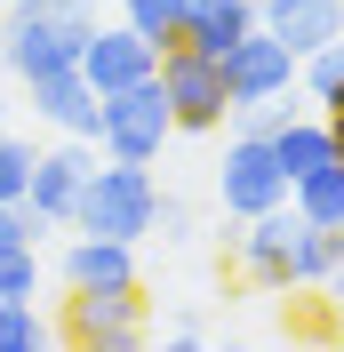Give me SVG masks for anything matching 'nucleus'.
<instances>
[{"instance_id": "f257e3e1", "label": "nucleus", "mask_w": 344, "mask_h": 352, "mask_svg": "<svg viewBox=\"0 0 344 352\" xmlns=\"http://www.w3.org/2000/svg\"><path fill=\"white\" fill-rule=\"evenodd\" d=\"M152 208H160V184H152L144 160H96L80 184V208H72V232H105V241H144Z\"/></svg>"}, {"instance_id": "f03ea898", "label": "nucleus", "mask_w": 344, "mask_h": 352, "mask_svg": "<svg viewBox=\"0 0 344 352\" xmlns=\"http://www.w3.org/2000/svg\"><path fill=\"white\" fill-rule=\"evenodd\" d=\"M169 136H176V120H169L160 80H136V88L96 96V153H105V160H144V168H152Z\"/></svg>"}, {"instance_id": "7ed1b4c3", "label": "nucleus", "mask_w": 344, "mask_h": 352, "mask_svg": "<svg viewBox=\"0 0 344 352\" xmlns=\"http://www.w3.org/2000/svg\"><path fill=\"white\" fill-rule=\"evenodd\" d=\"M160 96H169V120L176 136H216L224 120H233V96H224V65L216 56H200V48H160Z\"/></svg>"}, {"instance_id": "20e7f679", "label": "nucleus", "mask_w": 344, "mask_h": 352, "mask_svg": "<svg viewBox=\"0 0 344 352\" xmlns=\"http://www.w3.org/2000/svg\"><path fill=\"white\" fill-rule=\"evenodd\" d=\"M56 336L80 352H136L144 344V296L136 288H65Z\"/></svg>"}, {"instance_id": "39448f33", "label": "nucleus", "mask_w": 344, "mask_h": 352, "mask_svg": "<svg viewBox=\"0 0 344 352\" xmlns=\"http://www.w3.org/2000/svg\"><path fill=\"white\" fill-rule=\"evenodd\" d=\"M88 168H96L88 136H65V144L32 153V184H24V208L41 217V232H65V224H72V208H80V184H88Z\"/></svg>"}, {"instance_id": "423d86ee", "label": "nucleus", "mask_w": 344, "mask_h": 352, "mask_svg": "<svg viewBox=\"0 0 344 352\" xmlns=\"http://www.w3.org/2000/svg\"><path fill=\"white\" fill-rule=\"evenodd\" d=\"M216 65H224V96L233 104H264V96H288L297 88V48L280 41V32H264V24L248 41H233Z\"/></svg>"}, {"instance_id": "0eeeda50", "label": "nucleus", "mask_w": 344, "mask_h": 352, "mask_svg": "<svg viewBox=\"0 0 344 352\" xmlns=\"http://www.w3.org/2000/svg\"><path fill=\"white\" fill-rule=\"evenodd\" d=\"M297 232H304V217L280 200V208H264V217H240V232H233V256H240V272L257 288H297Z\"/></svg>"}, {"instance_id": "6e6552de", "label": "nucleus", "mask_w": 344, "mask_h": 352, "mask_svg": "<svg viewBox=\"0 0 344 352\" xmlns=\"http://www.w3.org/2000/svg\"><path fill=\"white\" fill-rule=\"evenodd\" d=\"M216 192H224V217H264L288 200V176H280L272 144L264 136H233L224 144V168H216Z\"/></svg>"}, {"instance_id": "1a4fd4ad", "label": "nucleus", "mask_w": 344, "mask_h": 352, "mask_svg": "<svg viewBox=\"0 0 344 352\" xmlns=\"http://www.w3.org/2000/svg\"><path fill=\"white\" fill-rule=\"evenodd\" d=\"M160 72V48L136 32V24H96L80 41V80L96 88V96H112V88H136Z\"/></svg>"}, {"instance_id": "9d476101", "label": "nucleus", "mask_w": 344, "mask_h": 352, "mask_svg": "<svg viewBox=\"0 0 344 352\" xmlns=\"http://www.w3.org/2000/svg\"><path fill=\"white\" fill-rule=\"evenodd\" d=\"M24 96H32V112H41L56 136H88V144H96V88L80 80V65L32 72V80H24Z\"/></svg>"}, {"instance_id": "9b49d317", "label": "nucleus", "mask_w": 344, "mask_h": 352, "mask_svg": "<svg viewBox=\"0 0 344 352\" xmlns=\"http://www.w3.org/2000/svg\"><path fill=\"white\" fill-rule=\"evenodd\" d=\"M65 288H136V241H105V232H80L56 264Z\"/></svg>"}, {"instance_id": "f8f14e48", "label": "nucleus", "mask_w": 344, "mask_h": 352, "mask_svg": "<svg viewBox=\"0 0 344 352\" xmlns=\"http://www.w3.org/2000/svg\"><path fill=\"white\" fill-rule=\"evenodd\" d=\"M257 24L280 32V41L304 56V48H321V41L344 32V0H257Z\"/></svg>"}, {"instance_id": "ddd939ff", "label": "nucleus", "mask_w": 344, "mask_h": 352, "mask_svg": "<svg viewBox=\"0 0 344 352\" xmlns=\"http://www.w3.org/2000/svg\"><path fill=\"white\" fill-rule=\"evenodd\" d=\"M264 144H272V160H280V176H288V184H297V176H312L321 160H336V129H328V112H288Z\"/></svg>"}, {"instance_id": "4468645a", "label": "nucleus", "mask_w": 344, "mask_h": 352, "mask_svg": "<svg viewBox=\"0 0 344 352\" xmlns=\"http://www.w3.org/2000/svg\"><path fill=\"white\" fill-rule=\"evenodd\" d=\"M248 32H257V0H200L184 16V48H200V56H224Z\"/></svg>"}, {"instance_id": "2eb2a0df", "label": "nucleus", "mask_w": 344, "mask_h": 352, "mask_svg": "<svg viewBox=\"0 0 344 352\" xmlns=\"http://www.w3.org/2000/svg\"><path fill=\"white\" fill-rule=\"evenodd\" d=\"M288 208L312 224H328V232H344V160H321L312 176H297L288 184Z\"/></svg>"}, {"instance_id": "dca6fc26", "label": "nucleus", "mask_w": 344, "mask_h": 352, "mask_svg": "<svg viewBox=\"0 0 344 352\" xmlns=\"http://www.w3.org/2000/svg\"><path fill=\"white\" fill-rule=\"evenodd\" d=\"M297 96H312L321 112H344V32L297 56Z\"/></svg>"}, {"instance_id": "f3484780", "label": "nucleus", "mask_w": 344, "mask_h": 352, "mask_svg": "<svg viewBox=\"0 0 344 352\" xmlns=\"http://www.w3.org/2000/svg\"><path fill=\"white\" fill-rule=\"evenodd\" d=\"M0 16H24V24H48V32H65V41H88V32L105 24V8H96V0H8Z\"/></svg>"}, {"instance_id": "a211bd4d", "label": "nucleus", "mask_w": 344, "mask_h": 352, "mask_svg": "<svg viewBox=\"0 0 344 352\" xmlns=\"http://www.w3.org/2000/svg\"><path fill=\"white\" fill-rule=\"evenodd\" d=\"M41 344H65L56 320H41L32 296H0V352H41Z\"/></svg>"}, {"instance_id": "6ab92c4d", "label": "nucleus", "mask_w": 344, "mask_h": 352, "mask_svg": "<svg viewBox=\"0 0 344 352\" xmlns=\"http://www.w3.org/2000/svg\"><path fill=\"white\" fill-rule=\"evenodd\" d=\"M336 264H344V232H328V224L304 217V232H297V288H321Z\"/></svg>"}, {"instance_id": "aec40b11", "label": "nucleus", "mask_w": 344, "mask_h": 352, "mask_svg": "<svg viewBox=\"0 0 344 352\" xmlns=\"http://www.w3.org/2000/svg\"><path fill=\"white\" fill-rule=\"evenodd\" d=\"M120 24H136L152 48H176V41H184V8H176V0H120Z\"/></svg>"}, {"instance_id": "412c9836", "label": "nucleus", "mask_w": 344, "mask_h": 352, "mask_svg": "<svg viewBox=\"0 0 344 352\" xmlns=\"http://www.w3.org/2000/svg\"><path fill=\"white\" fill-rule=\"evenodd\" d=\"M17 248H41V217L24 200H0V256H17Z\"/></svg>"}, {"instance_id": "4be33fe9", "label": "nucleus", "mask_w": 344, "mask_h": 352, "mask_svg": "<svg viewBox=\"0 0 344 352\" xmlns=\"http://www.w3.org/2000/svg\"><path fill=\"white\" fill-rule=\"evenodd\" d=\"M24 184H32V144L0 136V200H24Z\"/></svg>"}, {"instance_id": "5701e85b", "label": "nucleus", "mask_w": 344, "mask_h": 352, "mask_svg": "<svg viewBox=\"0 0 344 352\" xmlns=\"http://www.w3.org/2000/svg\"><path fill=\"white\" fill-rule=\"evenodd\" d=\"M0 296H41V256H32V248L0 256Z\"/></svg>"}, {"instance_id": "b1692460", "label": "nucleus", "mask_w": 344, "mask_h": 352, "mask_svg": "<svg viewBox=\"0 0 344 352\" xmlns=\"http://www.w3.org/2000/svg\"><path fill=\"white\" fill-rule=\"evenodd\" d=\"M152 232H160V241H193V208L160 192V208H152Z\"/></svg>"}, {"instance_id": "393cba45", "label": "nucleus", "mask_w": 344, "mask_h": 352, "mask_svg": "<svg viewBox=\"0 0 344 352\" xmlns=\"http://www.w3.org/2000/svg\"><path fill=\"white\" fill-rule=\"evenodd\" d=\"M200 336H208V329H200L193 312H184V320H169V344H176V352H193V344H200Z\"/></svg>"}, {"instance_id": "a878e982", "label": "nucleus", "mask_w": 344, "mask_h": 352, "mask_svg": "<svg viewBox=\"0 0 344 352\" xmlns=\"http://www.w3.org/2000/svg\"><path fill=\"white\" fill-rule=\"evenodd\" d=\"M321 288H328V296H336V305H344V264H336V272H328V280H321Z\"/></svg>"}, {"instance_id": "bb28decb", "label": "nucleus", "mask_w": 344, "mask_h": 352, "mask_svg": "<svg viewBox=\"0 0 344 352\" xmlns=\"http://www.w3.org/2000/svg\"><path fill=\"white\" fill-rule=\"evenodd\" d=\"M328 129H336V160H344V112H328Z\"/></svg>"}, {"instance_id": "cd10ccee", "label": "nucleus", "mask_w": 344, "mask_h": 352, "mask_svg": "<svg viewBox=\"0 0 344 352\" xmlns=\"http://www.w3.org/2000/svg\"><path fill=\"white\" fill-rule=\"evenodd\" d=\"M176 8H184V16H193V8H200V0H176Z\"/></svg>"}]
</instances>
